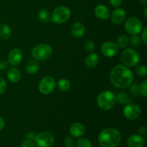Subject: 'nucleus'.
Masks as SVG:
<instances>
[{"mask_svg":"<svg viewBox=\"0 0 147 147\" xmlns=\"http://www.w3.org/2000/svg\"><path fill=\"white\" fill-rule=\"evenodd\" d=\"M110 80L112 84L119 89L129 87L134 80V74L130 69L123 65H117L110 72Z\"/></svg>","mask_w":147,"mask_h":147,"instance_id":"1","label":"nucleus"},{"mask_svg":"<svg viewBox=\"0 0 147 147\" xmlns=\"http://www.w3.org/2000/svg\"><path fill=\"white\" fill-rule=\"evenodd\" d=\"M121 140V134L113 128H106L98 135V142L101 147H116Z\"/></svg>","mask_w":147,"mask_h":147,"instance_id":"2","label":"nucleus"},{"mask_svg":"<svg viewBox=\"0 0 147 147\" xmlns=\"http://www.w3.org/2000/svg\"><path fill=\"white\" fill-rule=\"evenodd\" d=\"M116 103V96L114 93L109 90H104L101 92L97 97V104L102 110H111L114 107Z\"/></svg>","mask_w":147,"mask_h":147,"instance_id":"3","label":"nucleus"},{"mask_svg":"<svg viewBox=\"0 0 147 147\" xmlns=\"http://www.w3.org/2000/svg\"><path fill=\"white\" fill-rule=\"evenodd\" d=\"M53 55L51 46L46 43H40L34 46L32 50V55L37 61H42L50 58Z\"/></svg>","mask_w":147,"mask_h":147,"instance_id":"4","label":"nucleus"},{"mask_svg":"<svg viewBox=\"0 0 147 147\" xmlns=\"http://www.w3.org/2000/svg\"><path fill=\"white\" fill-rule=\"evenodd\" d=\"M121 60L126 67H136L140 61V56L135 50L127 48L122 51Z\"/></svg>","mask_w":147,"mask_h":147,"instance_id":"5","label":"nucleus"},{"mask_svg":"<svg viewBox=\"0 0 147 147\" xmlns=\"http://www.w3.org/2000/svg\"><path fill=\"white\" fill-rule=\"evenodd\" d=\"M71 11L65 6H60L55 9L51 16L52 21L56 24H63L70 19Z\"/></svg>","mask_w":147,"mask_h":147,"instance_id":"6","label":"nucleus"},{"mask_svg":"<svg viewBox=\"0 0 147 147\" xmlns=\"http://www.w3.org/2000/svg\"><path fill=\"white\" fill-rule=\"evenodd\" d=\"M126 32L131 35H136L141 33L143 29V24L140 20L136 17H131L126 20L124 24Z\"/></svg>","mask_w":147,"mask_h":147,"instance_id":"7","label":"nucleus"},{"mask_svg":"<svg viewBox=\"0 0 147 147\" xmlns=\"http://www.w3.org/2000/svg\"><path fill=\"white\" fill-rule=\"evenodd\" d=\"M56 86L55 79L52 76H46L41 79L38 85V89L42 94L48 95L53 93Z\"/></svg>","mask_w":147,"mask_h":147,"instance_id":"8","label":"nucleus"},{"mask_svg":"<svg viewBox=\"0 0 147 147\" xmlns=\"http://www.w3.org/2000/svg\"><path fill=\"white\" fill-rule=\"evenodd\" d=\"M123 116L126 119L131 121H135L140 117L142 114V110L138 105L135 103L126 104L123 111Z\"/></svg>","mask_w":147,"mask_h":147,"instance_id":"9","label":"nucleus"},{"mask_svg":"<svg viewBox=\"0 0 147 147\" xmlns=\"http://www.w3.org/2000/svg\"><path fill=\"white\" fill-rule=\"evenodd\" d=\"M35 142L39 147H51L54 144V136L49 131H42L36 136Z\"/></svg>","mask_w":147,"mask_h":147,"instance_id":"10","label":"nucleus"},{"mask_svg":"<svg viewBox=\"0 0 147 147\" xmlns=\"http://www.w3.org/2000/svg\"><path fill=\"white\" fill-rule=\"evenodd\" d=\"M119 47L113 42H106L100 47V51L103 56L106 57H113L117 54Z\"/></svg>","mask_w":147,"mask_h":147,"instance_id":"11","label":"nucleus"},{"mask_svg":"<svg viewBox=\"0 0 147 147\" xmlns=\"http://www.w3.org/2000/svg\"><path fill=\"white\" fill-rule=\"evenodd\" d=\"M23 58V54L18 48H14L9 53L8 63L12 66H17L21 63Z\"/></svg>","mask_w":147,"mask_h":147,"instance_id":"12","label":"nucleus"},{"mask_svg":"<svg viewBox=\"0 0 147 147\" xmlns=\"http://www.w3.org/2000/svg\"><path fill=\"white\" fill-rule=\"evenodd\" d=\"M126 11L123 8L117 7L112 11L111 14V20L114 24H120L124 21L126 18Z\"/></svg>","mask_w":147,"mask_h":147,"instance_id":"13","label":"nucleus"},{"mask_svg":"<svg viewBox=\"0 0 147 147\" xmlns=\"http://www.w3.org/2000/svg\"><path fill=\"white\" fill-rule=\"evenodd\" d=\"M86 32L85 26L81 22H74L70 27V33L73 37L76 38H80L83 37Z\"/></svg>","mask_w":147,"mask_h":147,"instance_id":"14","label":"nucleus"},{"mask_svg":"<svg viewBox=\"0 0 147 147\" xmlns=\"http://www.w3.org/2000/svg\"><path fill=\"white\" fill-rule=\"evenodd\" d=\"M144 139L142 135H131L127 140V145L129 147H144Z\"/></svg>","mask_w":147,"mask_h":147,"instance_id":"15","label":"nucleus"},{"mask_svg":"<svg viewBox=\"0 0 147 147\" xmlns=\"http://www.w3.org/2000/svg\"><path fill=\"white\" fill-rule=\"evenodd\" d=\"M94 13L98 18L103 20H107L110 17L109 9L103 4H99V5L96 6L94 9Z\"/></svg>","mask_w":147,"mask_h":147,"instance_id":"16","label":"nucleus"},{"mask_svg":"<svg viewBox=\"0 0 147 147\" xmlns=\"http://www.w3.org/2000/svg\"><path fill=\"white\" fill-rule=\"evenodd\" d=\"M70 133L74 137H80L85 133V127L82 123L76 122L70 127Z\"/></svg>","mask_w":147,"mask_h":147,"instance_id":"17","label":"nucleus"},{"mask_svg":"<svg viewBox=\"0 0 147 147\" xmlns=\"http://www.w3.org/2000/svg\"><path fill=\"white\" fill-rule=\"evenodd\" d=\"M7 78L11 83H17L21 78V73L16 67H10L7 73Z\"/></svg>","mask_w":147,"mask_h":147,"instance_id":"18","label":"nucleus"},{"mask_svg":"<svg viewBox=\"0 0 147 147\" xmlns=\"http://www.w3.org/2000/svg\"><path fill=\"white\" fill-rule=\"evenodd\" d=\"M99 62V57L96 53H90L86 59V65L88 68L93 69L96 67Z\"/></svg>","mask_w":147,"mask_h":147,"instance_id":"19","label":"nucleus"},{"mask_svg":"<svg viewBox=\"0 0 147 147\" xmlns=\"http://www.w3.org/2000/svg\"><path fill=\"white\" fill-rule=\"evenodd\" d=\"M40 69V64L37 60H30L25 65V70L29 74L34 75L38 72Z\"/></svg>","mask_w":147,"mask_h":147,"instance_id":"20","label":"nucleus"},{"mask_svg":"<svg viewBox=\"0 0 147 147\" xmlns=\"http://www.w3.org/2000/svg\"><path fill=\"white\" fill-rule=\"evenodd\" d=\"M11 29L8 24H3L0 26V37L2 40H8L11 37Z\"/></svg>","mask_w":147,"mask_h":147,"instance_id":"21","label":"nucleus"},{"mask_svg":"<svg viewBox=\"0 0 147 147\" xmlns=\"http://www.w3.org/2000/svg\"><path fill=\"white\" fill-rule=\"evenodd\" d=\"M129 44V38L126 34H121L116 40V45L119 48H126Z\"/></svg>","mask_w":147,"mask_h":147,"instance_id":"22","label":"nucleus"},{"mask_svg":"<svg viewBox=\"0 0 147 147\" xmlns=\"http://www.w3.org/2000/svg\"><path fill=\"white\" fill-rule=\"evenodd\" d=\"M116 101L119 102V103L121 105H126L129 104L131 101V99L129 98L128 94L125 92H119L116 96Z\"/></svg>","mask_w":147,"mask_h":147,"instance_id":"23","label":"nucleus"},{"mask_svg":"<svg viewBox=\"0 0 147 147\" xmlns=\"http://www.w3.org/2000/svg\"><path fill=\"white\" fill-rule=\"evenodd\" d=\"M37 17L42 22H48L51 19L50 12L45 9L39 10L38 13H37Z\"/></svg>","mask_w":147,"mask_h":147,"instance_id":"24","label":"nucleus"},{"mask_svg":"<svg viewBox=\"0 0 147 147\" xmlns=\"http://www.w3.org/2000/svg\"><path fill=\"white\" fill-rule=\"evenodd\" d=\"M57 87L61 91H67L70 88V83L67 79L62 78L59 80L58 83H57Z\"/></svg>","mask_w":147,"mask_h":147,"instance_id":"25","label":"nucleus"},{"mask_svg":"<svg viewBox=\"0 0 147 147\" xmlns=\"http://www.w3.org/2000/svg\"><path fill=\"white\" fill-rule=\"evenodd\" d=\"M130 87L129 88V91H130L131 96L133 98H138L140 95V93H139V86L137 83H133V84H131L130 86H129Z\"/></svg>","mask_w":147,"mask_h":147,"instance_id":"26","label":"nucleus"},{"mask_svg":"<svg viewBox=\"0 0 147 147\" xmlns=\"http://www.w3.org/2000/svg\"><path fill=\"white\" fill-rule=\"evenodd\" d=\"M136 73L139 77L144 78L147 75L146 66L144 65H140L136 67Z\"/></svg>","mask_w":147,"mask_h":147,"instance_id":"27","label":"nucleus"},{"mask_svg":"<svg viewBox=\"0 0 147 147\" xmlns=\"http://www.w3.org/2000/svg\"><path fill=\"white\" fill-rule=\"evenodd\" d=\"M77 147H93L90 141L86 138H80L77 142Z\"/></svg>","mask_w":147,"mask_h":147,"instance_id":"28","label":"nucleus"},{"mask_svg":"<svg viewBox=\"0 0 147 147\" xmlns=\"http://www.w3.org/2000/svg\"><path fill=\"white\" fill-rule=\"evenodd\" d=\"M139 93L142 94L144 97L147 96V80H145L141 83L139 86Z\"/></svg>","mask_w":147,"mask_h":147,"instance_id":"29","label":"nucleus"},{"mask_svg":"<svg viewBox=\"0 0 147 147\" xmlns=\"http://www.w3.org/2000/svg\"><path fill=\"white\" fill-rule=\"evenodd\" d=\"M141 38L138 36V34L136 35H132V37H131V40H129V42H131V45L134 47H138V46L140 45L141 44Z\"/></svg>","mask_w":147,"mask_h":147,"instance_id":"30","label":"nucleus"},{"mask_svg":"<svg viewBox=\"0 0 147 147\" xmlns=\"http://www.w3.org/2000/svg\"><path fill=\"white\" fill-rule=\"evenodd\" d=\"M84 47L87 52H93L95 48L94 42H92L91 40H88V41L85 42Z\"/></svg>","mask_w":147,"mask_h":147,"instance_id":"31","label":"nucleus"},{"mask_svg":"<svg viewBox=\"0 0 147 147\" xmlns=\"http://www.w3.org/2000/svg\"><path fill=\"white\" fill-rule=\"evenodd\" d=\"M65 145L67 147H73L74 146V139L72 136H67V137L65 139Z\"/></svg>","mask_w":147,"mask_h":147,"instance_id":"32","label":"nucleus"},{"mask_svg":"<svg viewBox=\"0 0 147 147\" xmlns=\"http://www.w3.org/2000/svg\"><path fill=\"white\" fill-rule=\"evenodd\" d=\"M7 90V82L5 80L0 78V95L3 94Z\"/></svg>","mask_w":147,"mask_h":147,"instance_id":"33","label":"nucleus"},{"mask_svg":"<svg viewBox=\"0 0 147 147\" xmlns=\"http://www.w3.org/2000/svg\"><path fill=\"white\" fill-rule=\"evenodd\" d=\"M21 147H35V146H34V144L32 141H30L27 139V140L22 142Z\"/></svg>","mask_w":147,"mask_h":147,"instance_id":"34","label":"nucleus"},{"mask_svg":"<svg viewBox=\"0 0 147 147\" xmlns=\"http://www.w3.org/2000/svg\"><path fill=\"white\" fill-rule=\"evenodd\" d=\"M142 32V41L143 42L144 44L147 45V28H144Z\"/></svg>","mask_w":147,"mask_h":147,"instance_id":"35","label":"nucleus"},{"mask_svg":"<svg viewBox=\"0 0 147 147\" xmlns=\"http://www.w3.org/2000/svg\"><path fill=\"white\" fill-rule=\"evenodd\" d=\"M109 1L110 4L115 7H119L122 3V0H109Z\"/></svg>","mask_w":147,"mask_h":147,"instance_id":"36","label":"nucleus"},{"mask_svg":"<svg viewBox=\"0 0 147 147\" xmlns=\"http://www.w3.org/2000/svg\"><path fill=\"white\" fill-rule=\"evenodd\" d=\"M36 136L37 135L35 134V133L34 132H29L28 134H27V140H30V141H34L35 140V138H36Z\"/></svg>","mask_w":147,"mask_h":147,"instance_id":"37","label":"nucleus"},{"mask_svg":"<svg viewBox=\"0 0 147 147\" xmlns=\"http://www.w3.org/2000/svg\"><path fill=\"white\" fill-rule=\"evenodd\" d=\"M8 62L6 61V60H1L0 61V70H4L8 67Z\"/></svg>","mask_w":147,"mask_h":147,"instance_id":"38","label":"nucleus"},{"mask_svg":"<svg viewBox=\"0 0 147 147\" xmlns=\"http://www.w3.org/2000/svg\"><path fill=\"white\" fill-rule=\"evenodd\" d=\"M139 133L140 135H144L146 133V126H140L139 129Z\"/></svg>","mask_w":147,"mask_h":147,"instance_id":"39","label":"nucleus"},{"mask_svg":"<svg viewBox=\"0 0 147 147\" xmlns=\"http://www.w3.org/2000/svg\"><path fill=\"white\" fill-rule=\"evenodd\" d=\"M4 125H5L4 120L3 119L2 117H1V116H0V131H1L3 129H4Z\"/></svg>","mask_w":147,"mask_h":147,"instance_id":"40","label":"nucleus"},{"mask_svg":"<svg viewBox=\"0 0 147 147\" xmlns=\"http://www.w3.org/2000/svg\"><path fill=\"white\" fill-rule=\"evenodd\" d=\"M140 2L142 4H146V0H140Z\"/></svg>","mask_w":147,"mask_h":147,"instance_id":"41","label":"nucleus"},{"mask_svg":"<svg viewBox=\"0 0 147 147\" xmlns=\"http://www.w3.org/2000/svg\"><path fill=\"white\" fill-rule=\"evenodd\" d=\"M146 11H147V7H145V9H144V17H147V14H146Z\"/></svg>","mask_w":147,"mask_h":147,"instance_id":"42","label":"nucleus"}]
</instances>
